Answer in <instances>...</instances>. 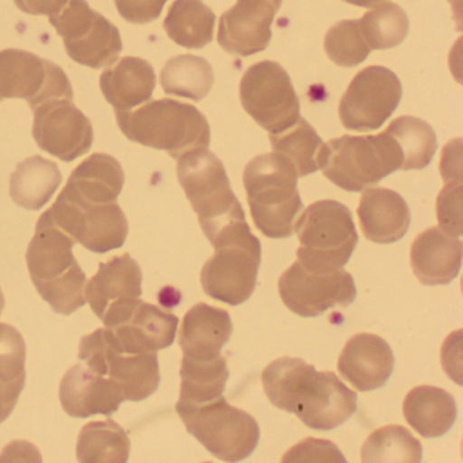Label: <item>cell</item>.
Segmentation results:
<instances>
[{"label":"cell","mask_w":463,"mask_h":463,"mask_svg":"<svg viewBox=\"0 0 463 463\" xmlns=\"http://www.w3.org/2000/svg\"><path fill=\"white\" fill-rule=\"evenodd\" d=\"M50 23L63 39L70 58L89 69L112 66L123 51L118 29L86 0H69L58 14L51 15Z\"/></svg>","instance_id":"obj_11"},{"label":"cell","mask_w":463,"mask_h":463,"mask_svg":"<svg viewBox=\"0 0 463 463\" xmlns=\"http://www.w3.org/2000/svg\"><path fill=\"white\" fill-rule=\"evenodd\" d=\"M5 308V295L4 292H2V288H0V316H2V311H4Z\"/></svg>","instance_id":"obj_45"},{"label":"cell","mask_w":463,"mask_h":463,"mask_svg":"<svg viewBox=\"0 0 463 463\" xmlns=\"http://www.w3.org/2000/svg\"><path fill=\"white\" fill-rule=\"evenodd\" d=\"M53 223L93 253L120 249L128 235V221L118 202L91 204L59 194L47 211Z\"/></svg>","instance_id":"obj_13"},{"label":"cell","mask_w":463,"mask_h":463,"mask_svg":"<svg viewBox=\"0 0 463 463\" xmlns=\"http://www.w3.org/2000/svg\"><path fill=\"white\" fill-rule=\"evenodd\" d=\"M75 243L45 211L26 251L29 273L37 292L61 316H71L86 305L88 278L72 253Z\"/></svg>","instance_id":"obj_2"},{"label":"cell","mask_w":463,"mask_h":463,"mask_svg":"<svg viewBox=\"0 0 463 463\" xmlns=\"http://www.w3.org/2000/svg\"><path fill=\"white\" fill-rule=\"evenodd\" d=\"M299 240L298 262L306 269L335 270L348 264L359 242L354 216L335 200L308 205L295 223Z\"/></svg>","instance_id":"obj_7"},{"label":"cell","mask_w":463,"mask_h":463,"mask_svg":"<svg viewBox=\"0 0 463 463\" xmlns=\"http://www.w3.org/2000/svg\"><path fill=\"white\" fill-rule=\"evenodd\" d=\"M175 411L186 430L223 462H241L259 446L257 420L230 405L223 395L200 405L177 402Z\"/></svg>","instance_id":"obj_8"},{"label":"cell","mask_w":463,"mask_h":463,"mask_svg":"<svg viewBox=\"0 0 463 463\" xmlns=\"http://www.w3.org/2000/svg\"><path fill=\"white\" fill-rule=\"evenodd\" d=\"M343 2L348 5H354V6L370 9V7H375L376 5L383 4V2H387V0H343Z\"/></svg>","instance_id":"obj_44"},{"label":"cell","mask_w":463,"mask_h":463,"mask_svg":"<svg viewBox=\"0 0 463 463\" xmlns=\"http://www.w3.org/2000/svg\"><path fill=\"white\" fill-rule=\"evenodd\" d=\"M177 177L211 245L246 226L245 213L232 192L221 159L208 148H194L177 159Z\"/></svg>","instance_id":"obj_3"},{"label":"cell","mask_w":463,"mask_h":463,"mask_svg":"<svg viewBox=\"0 0 463 463\" xmlns=\"http://www.w3.org/2000/svg\"><path fill=\"white\" fill-rule=\"evenodd\" d=\"M283 0H238L221 17L219 45L243 58L267 50L272 40L270 26Z\"/></svg>","instance_id":"obj_19"},{"label":"cell","mask_w":463,"mask_h":463,"mask_svg":"<svg viewBox=\"0 0 463 463\" xmlns=\"http://www.w3.org/2000/svg\"><path fill=\"white\" fill-rule=\"evenodd\" d=\"M102 322L127 354L158 352L175 343L180 319L151 303L137 299L105 314Z\"/></svg>","instance_id":"obj_18"},{"label":"cell","mask_w":463,"mask_h":463,"mask_svg":"<svg viewBox=\"0 0 463 463\" xmlns=\"http://www.w3.org/2000/svg\"><path fill=\"white\" fill-rule=\"evenodd\" d=\"M298 178L291 165L275 153L256 156L246 165L243 185L250 215L265 237L283 240L294 234L303 213Z\"/></svg>","instance_id":"obj_4"},{"label":"cell","mask_w":463,"mask_h":463,"mask_svg":"<svg viewBox=\"0 0 463 463\" xmlns=\"http://www.w3.org/2000/svg\"><path fill=\"white\" fill-rule=\"evenodd\" d=\"M20 99L32 110L50 99H74L66 72L52 61L23 50L0 51V101Z\"/></svg>","instance_id":"obj_15"},{"label":"cell","mask_w":463,"mask_h":463,"mask_svg":"<svg viewBox=\"0 0 463 463\" xmlns=\"http://www.w3.org/2000/svg\"><path fill=\"white\" fill-rule=\"evenodd\" d=\"M232 335L229 311L197 303L184 317L180 346L188 359L211 360L221 356L222 349Z\"/></svg>","instance_id":"obj_25"},{"label":"cell","mask_w":463,"mask_h":463,"mask_svg":"<svg viewBox=\"0 0 463 463\" xmlns=\"http://www.w3.org/2000/svg\"><path fill=\"white\" fill-rule=\"evenodd\" d=\"M129 452L128 433L115 420L89 422L78 438L77 459L82 463H126Z\"/></svg>","instance_id":"obj_33"},{"label":"cell","mask_w":463,"mask_h":463,"mask_svg":"<svg viewBox=\"0 0 463 463\" xmlns=\"http://www.w3.org/2000/svg\"><path fill=\"white\" fill-rule=\"evenodd\" d=\"M463 245L440 227H430L417 235L411 249L414 276L424 286H446L459 275Z\"/></svg>","instance_id":"obj_23"},{"label":"cell","mask_w":463,"mask_h":463,"mask_svg":"<svg viewBox=\"0 0 463 463\" xmlns=\"http://www.w3.org/2000/svg\"><path fill=\"white\" fill-rule=\"evenodd\" d=\"M402 85L386 67L370 66L357 72L340 101L338 115L349 131L381 128L397 109Z\"/></svg>","instance_id":"obj_14"},{"label":"cell","mask_w":463,"mask_h":463,"mask_svg":"<svg viewBox=\"0 0 463 463\" xmlns=\"http://www.w3.org/2000/svg\"><path fill=\"white\" fill-rule=\"evenodd\" d=\"M360 226L371 242L394 243L411 226V210L403 197L387 188H371L363 194L357 208Z\"/></svg>","instance_id":"obj_24"},{"label":"cell","mask_w":463,"mask_h":463,"mask_svg":"<svg viewBox=\"0 0 463 463\" xmlns=\"http://www.w3.org/2000/svg\"><path fill=\"white\" fill-rule=\"evenodd\" d=\"M213 70L205 59L180 55L170 59L161 72V85L169 96L200 101L213 86Z\"/></svg>","instance_id":"obj_34"},{"label":"cell","mask_w":463,"mask_h":463,"mask_svg":"<svg viewBox=\"0 0 463 463\" xmlns=\"http://www.w3.org/2000/svg\"><path fill=\"white\" fill-rule=\"evenodd\" d=\"M384 131L397 143L402 156L401 170L425 169L432 161L438 140L430 124L413 116H401Z\"/></svg>","instance_id":"obj_36"},{"label":"cell","mask_w":463,"mask_h":463,"mask_svg":"<svg viewBox=\"0 0 463 463\" xmlns=\"http://www.w3.org/2000/svg\"><path fill=\"white\" fill-rule=\"evenodd\" d=\"M215 250L200 273L203 289L219 302L242 305L256 289L261 242L245 227L223 238Z\"/></svg>","instance_id":"obj_9"},{"label":"cell","mask_w":463,"mask_h":463,"mask_svg":"<svg viewBox=\"0 0 463 463\" xmlns=\"http://www.w3.org/2000/svg\"><path fill=\"white\" fill-rule=\"evenodd\" d=\"M33 115V137L37 146L61 161H75L93 146V126L72 99L43 102L34 108Z\"/></svg>","instance_id":"obj_17"},{"label":"cell","mask_w":463,"mask_h":463,"mask_svg":"<svg viewBox=\"0 0 463 463\" xmlns=\"http://www.w3.org/2000/svg\"><path fill=\"white\" fill-rule=\"evenodd\" d=\"M167 0H115L118 14L127 23L145 25L158 20Z\"/></svg>","instance_id":"obj_42"},{"label":"cell","mask_w":463,"mask_h":463,"mask_svg":"<svg viewBox=\"0 0 463 463\" xmlns=\"http://www.w3.org/2000/svg\"><path fill=\"white\" fill-rule=\"evenodd\" d=\"M436 211L439 227L447 234L459 238L462 235V181L446 183L439 194Z\"/></svg>","instance_id":"obj_40"},{"label":"cell","mask_w":463,"mask_h":463,"mask_svg":"<svg viewBox=\"0 0 463 463\" xmlns=\"http://www.w3.org/2000/svg\"><path fill=\"white\" fill-rule=\"evenodd\" d=\"M180 375L178 403L200 405L223 395L230 371L223 356L211 360L188 359L184 356Z\"/></svg>","instance_id":"obj_32"},{"label":"cell","mask_w":463,"mask_h":463,"mask_svg":"<svg viewBox=\"0 0 463 463\" xmlns=\"http://www.w3.org/2000/svg\"><path fill=\"white\" fill-rule=\"evenodd\" d=\"M63 181L55 162L40 156L20 162L10 177L13 202L29 211L42 210Z\"/></svg>","instance_id":"obj_29"},{"label":"cell","mask_w":463,"mask_h":463,"mask_svg":"<svg viewBox=\"0 0 463 463\" xmlns=\"http://www.w3.org/2000/svg\"><path fill=\"white\" fill-rule=\"evenodd\" d=\"M0 332H2V324H0Z\"/></svg>","instance_id":"obj_46"},{"label":"cell","mask_w":463,"mask_h":463,"mask_svg":"<svg viewBox=\"0 0 463 463\" xmlns=\"http://www.w3.org/2000/svg\"><path fill=\"white\" fill-rule=\"evenodd\" d=\"M143 273L128 253L101 262L99 272L86 283L85 297L99 319L113 308L142 297Z\"/></svg>","instance_id":"obj_22"},{"label":"cell","mask_w":463,"mask_h":463,"mask_svg":"<svg viewBox=\"0 0 463 463\" xmlns=\"http://www.w3.org/2000/svg\"><path fill=\"white\" fill-rule=\"evenodd\" d=\"M324 47L327 58L344 69L359 66L371 53L359 20L340 21L333 25L325 36Z\"/></svg>","instance_id":"obj_39"},{"label":"cell","mask_w":463,"mask_h":463,"mask_svg":"<svg viewBox=\"0 0 463 463\" xmlns=\"http://www.w3.org/2000/svg\"><path fill=\"white\" fill-rule=\"evenodd\" d=\"M156 86L153 66L147 61L132 56L121 59L115 67L105 70L99 78L102 94L116 112H128L150 101Z\"/></svg>","instance_id":"obj_26"},{"label":"cell","mask_w":463,"mask_h":463,"mask_svg":"<svg viewBox=\"0 0 463 463\" xmlns=\"http://www.w3.org/2000/svg\"><path fill=\"white\" fill-rule=\"evenodd\" d=\"M26 344L14 326L0 332V424L9 419L25 387Z\"/></svg>","instance_id":"obj_31"},{"label":"cell","mask_w":463,"mask_h":463,"mask_svg":"<svg viewBox=\"0 0 463 463\" xmlns=\"http://www.w3.org/2000/svg\"><path fill=\"white\" fill-rule=\"evenodd\" d=\"M240 99L248 115L269 134H280L300 118L299 97L291 78L276 61H260L246 70Z\"/></svg>","instance_id":"obj_12"},{"label":"cell","mask_w":463,"mask_h":463,"mask_svg":"<svg viewBox=\"0 0 463 463\" xmlns=\"http://www.w3.org/2000/svg\"><path fill=\"white\" fill-rule=\"evenodd\" d=\"M422 446L402 425H387L373 430L362 447V460L367 463H419Z\"/></svg>","instance_id":"obj_37"},{"label":"cell","mask_w":463,"mask_h":463,"mask_svg":"<svg viewBox=\"0 0 463 463\" xmlns=\"http://www.w3.org/2000/svg\"><path fill=\"white\" fill-rule=\"evenodd\" d=\"M262 386L273 406L295 413L311 430H330L357 411V394L332 371L318 373L298 357L284 356L262 371Z\"/></svg>","instance_id":"obj_1"},{"label":"cell","mask_w":463,"mask_h":463,"mask_svg":"<svg viewBox=\"0 0 463 463\" xmlns=\"http://www.w3.org/2000/svg\"><path fill=\"white\" fill-rule=\"evenodd\" d=\"M279 294L292 313L310 318L335 306L348 307L356 298V286L343 268L322 272L306 269L297 261L279 279Z\"/></svg>","instance_id":"obj_16"},{"label":"cell","mask_w":463,"mask_h":463,"mask_svg":"<svg viewBox=\"0 0 463 463\" xmlns=\"http://www.w3.org/2000/svg\"><path fill=\"white\" fill-rule=\"evenodd\" d=\"M216 17L202 0H175L165 18L170 40L188 50H202L213 40Z\"/></svg>","instance_id":"obj_30"},{"label":"cell","mask_w":463,"mask_h":463,"mask_svg":"<svg viewBox=\"0 0 463 463\" xmlns=\"http://www.w3.org/2000/svg\"><path fill=\"white\" fill-rule=\"evenodd\" d=\"M360 31L368 47L390 50L402 44L409 33V18L398 5L383 2L359 20Z\"/></svg>","instance_id":"obj_38"},{"label":"cell","mask_w":463,"mask_h":463,"mask_svg":"<svg viewBox=\"0 0 463 463\" xmlns=\"http://www.w3.org/2000/svg\"><path fill=\"white\" fill-rule=\"evenodd\" d=\"M318 165L338 188L363 192L401 170L402 156L386 131L367 137L344 135L324 143Z\"/></svg>","instance_id":"obj_6"},{"label":"cell","mask_w":463,"mask_h":463,"mask_svg":"<svg viewBox=\"0 0 463 463\" xmlns=\"http://www.w3.org/2000/svg\"><path fill=\"white\" fill-rule=\"evenodd\" d=\"M80 359L94 373L115 381L126 401L139 402L158 390L161 373L156 352L127 354L108 327L80 340Z\"/></svg>","instance_id":"obj_10"},{"label":"cell","mask_w":463,"mask_h":463,"mask_svg":"<svg viewBox=\"0 0 463 463\" xmlns=\"http://www.w3.org/2000/svg\"><path fill=\"white\" fill-rule=\"evenodd\" d=\"M394 365V354L387 341L370 333L349 338L337 363L340 375L359 392L383 387L392 375Z\"/></svg>","instance_id":"obj_21"},{"label":"cell","mask_w":463,"mask_h":463,"mask_svg":"<svg viewBox=\"0 0 463 463\" xmlns=\"http://www.w3.org/2000/svg\"><path fill=\"white\" fill-rule=\"evenodd\" d=\"M269 140L273 153L286 159L298 177L318 172L319 154L324 142L305 118H300L294 126L280 134H270Z\"/></svg>","instance_id":"obj_35"},{"label":"cell","mask_w":463,"mask_h":463,"mask_svg":"<svg viewBox=\"0 0 463 463\" xmlns=\"http://www.w3.org/2000/svg\"><path fill=\"white\" fill-rule=\"evenodd\" d=\"M21 12L31 15H51L58 14L69 0H14Z\"/></svg>","instance_id":"obj_43"},{"label":"cell","mask_w":463,"mask_h":463,"mask_svg":"<svg viewBox=\"0 0 463 463\" xmlns=\"http://www.w3.org/2000/svg\"><path fill=\"white\" fill-rule=\"evenodd\" d=\"M408 424L422 438H440L457 421L455 398L440 387L421 384L406 394L402 405Z\"/></svg>","instance_id":"obj_28"},{"label":"cell","mask_w":463,"mask_h":463,"mask_svg":"<svg viewBox=\"0 0 463 463\" xmlns=\"http://www.w3.org/2000/svg\"><path fill=\"white\" fill-rule=\"evenodd\" d=\"M118 128L131 142L164 150L173 159L194 148H208L211 128L197 108L175 99H156L137 110L116 112Z\"/></svg>","instance_id":"obj_5"},{"label":"cell","mask_w":463,"mask_h":463,"mask_svg":"<svg viewBox=\"0 0 463 463\" xmlns=\"http://www.w3.org/2000/svg\"><path fill=\"white\" fill-rule=\"evenodd\" d=\"M59 398L64 411L77 419L96 414L112 416L126 401L123 390L115 381L94 373L82 363L64 373Z\"/></svg>","instance_id":"obj_20"},{"label":"cell","mask_w":463,"mask_h":463,"mask_svg":"<svg viewBox=\"0 0 463 463\" xmlns=\"http://www.w3.org/2000/svg\"><path fill=\"white\" fill-rule=\"evenodd\" d=\"M124 181L120 162L108 154L97 153L71 173L61 194L91 204H107L118 202Z\"/></svg>","instance_id":"obj_27"},{"label":"cell","mask_w":463,"mask_h":463,"mask_svg":"<svg viewBox=\"0 0 463 463\" xmlns=\"http://www.w3.org/2000/svg\"><path fill=\"white\" fill-rule=\"evenodd\" d=\"M287 462H346L340 449L333 441L325 439L308 438L300 443L295 444L281 458Z\"/></svg>","instance_id":"obj_41"}]
</instances>
